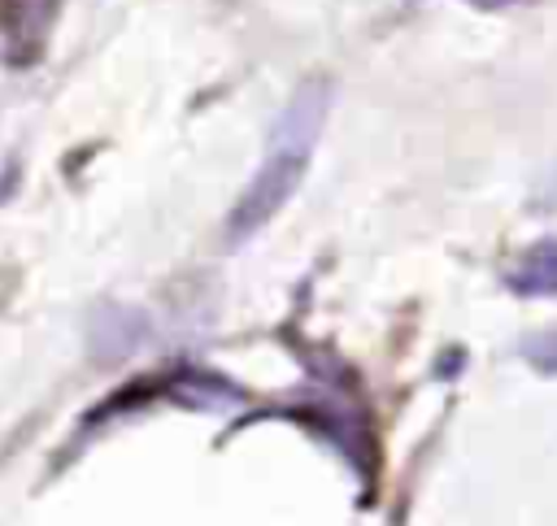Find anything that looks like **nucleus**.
Returning <instances> with one entry per match:
<instances>
[{"label":"nucleus","mask_w":557,"mask_h":526,"mask_svg":"<svg viewBox=\"0 0 557 526\" xmlns=\"http://www.w3.org/2000/svg\"><path fill=\"white\" fill-rule=\"evenodd\" d=\"M326 109H331V83H322V78H309L283 104V113L270 126L265 156H261L252 183L244 187V196L231 209V222H226V239L231 243L257 235L296 196V187H300V178L309 170L313 143H318L322 126H326Z\"/></svg>","instance_id":"obj_1"},{"label":"nucleus","mask_w":557,"mask_h":526,"mask_svg":"<svg viewBox=\"0 0 557 526\" xmlns=\"http://www.w3.org/2000/svg\"><path fill=\"white\" fill-rule=\"evenodd\" d=\"M505 287H509L513 296H557V239L531 243V248L505 270Z\"/></svg>","instance_id":"obj_2"},{"label":"nucleus","mask_w":557,"mask_h":526,"mask_svg":"<svg viewBox=\"0 0 557 526\" xmlns=\"http://www.w3.org/2000/svg\"><path fill=\"white\" fill-rule=\"evenodd\" d=\"M518 352H522V361L535 365L540 374H557V330H535V335H527V339L518 343Z\"/></svg>","instance_id":"obj_3"},{"label":"nucleus","mask_w":557,"mask_h":526,"mask_svg":"<svg viewBox=\"0 0 557 526\" xmlns=\"http://www.w3.org/2000/svg\"><path fill=\"white\" fill-rule=\"evenodd\" d=\"M531 209H557V165L548 174H540V183L531 191Z\"/></svg>","instance_id":"obj_4"},{"label":"nucleus","mask_w":557,"mask_h":526,"mask_svg":"<svg viewBox=\"0 0 557 526\" xmlns=\"http://www.w3.org/2000/svg\"><path fill=\"white\" fill-rule=\"evenodd\" d=\"M470 4H479V9H505V4H513V0H470Z\"/></svg>","instance_id":"obj_5"}]
</instances>
